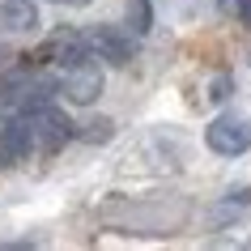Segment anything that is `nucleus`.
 I'll list each match as a JSON object with an SVG mask.
<instances>
[{
  "label": "nucleus",
  "instance_id": "nucleus-1",
  "mask_svg": "<svg viewBox=\"0 0 251 251\" xmlns=\"http://www.w3.org/2000/svg\"><path fill=\"white\" fill-rule=\"evenodd\" d=\"M26 115H30V132H34V153H47V158H51V153H60V149L77 136V124L51 102L30 106Z\"/></svg>",
  "mask_w": 251,
  "mask_h": 251
},
{
  "label": "nucleus",
  "instance_id": "nucleus-2",
  "mask_svg": "<svg viewBox=\"0 0 251 251\" xmlns=\"http://www.w3.org/2000/svg\"><path fill=\"white\" fill-rule=\"evenodd\" d=\"M204 145L222 158H238L251 149V119L247 115H217L204 128Z\"/></svg>",
  "mask_w": 251,
  "mask_h": 251
},
{
  "label": "nucleus",
  "instance_id": "nucleus-3",
  "mask_svg": "<svg viewBox=\"0 0 251 251\" xmlns=\"http://www.w3.org/2000/svg\"><path fill=\"white\" fill-rule=\"evenodd\" d=\"M85 43H90V55H98V60H106V64H115V68L136 60V39L119 26H106V22L85 30Z\"/></svg>",
  "mask_w": 251,
  "mask_h": 251
},
{
  "label": "nucleus",
  "instance_id": "nucleus-4",
  "mask_svg": "<svg viewBox=\"0 0 251 251\" xmlns=\"http://www.w3.org/2000/svg\"><path fill=\"white\" fill-rule=\"evenodd\" d=\"M30 60L43 64V68H73V64H81V60H90V43H85V34H77V30H60V34H51Z\"/></svg>",
  "mask_w": 251,
  "mask_h": 251
},
{
  "label": "nucleus",
  "instance_id": "nucleus-5",
  "mask_svg": "<svg viewBox=\"0 0 251 251\" xmlns=\"http://www.w3.org/2000/svg\"><path fill=\"white\" fill-rule=\"evenodd\" d=\"M34 153V132H30L26 111H9L0 119V166H17Z\"/></svg>",
  "mask_w": 251,
  "mask_h": 251
},
{
  "label": "nucleus",
  "instance_id": "nucleus-6",
  "mask_svg": "<svg viewBox=\"0 0 251 251\" xmlns=\"http://www.w3.org/2000/svg\"><path fill=\"white\" fill-rule=\"evenodd\" d=\"M60 94H64L73 106H94V102H98V94H102V68L94 64V60H81V64L64 68Z\"/></svg>",
  "mask_w": 251,
  "mask_h": 251
},
{
  "label": "nucleus",
  "instance_id": "nucleus-7",
  "mask_svg": "<svg viewBox=\"0 0 251 251\" xmlns=\"http://www.w3.org/2000/svg\"><path fill=\"white\" fill-rule=\"evenodd\" d=\"M39 26L34 0H0V34H30Z\"/></svg>",
  "mask_w": 251,
  "mask_h": 251
},
{
  "label": "nucleus",
  "instance_id": "nucleus-8",
  "mask_svg": "<svg viewBox=\"0 0 251 251\" xmlns=\"http://www.w3.org/2000/svg\"><path fill=\"white\" fill-rule=\"evenodd\" d=\"M247 204H251V187H238V192H230V196H222L213 204L209 222L213 226H230V222H238V217L247 213Z\"/></svg>",
  "mask_w": 251,
  "mask_h": 251
},
{
  "label": "nucleus",
  "instance_id": "nucleus-9",
  "mask_svg": "<svg viewBox=\"0 0 251 251\" xmlns=\"http://www.w3.org/2000/svg\"><path fill=\"white\" fill-rule=\"evenodd\" d=\"M128 26H132V34H149V26H153V0H128Z\"/></svg>",
  "mask_w": 251,
  "mask_h": 251
},
{
  "label": "nucleus",
  "instance_id": "nucleus-10",
  "mask_svg": "<svg viewBox=\"0 0 251 251\" xmlns=\"http://www.w3.org/2000/svg\"><path fill=\"white\" fill-rule=\"evenodd\" d=\"M77 136H81V141H90V145H106V141L115 136V124H111V119H90V124H81V128H77Z\"/></svg>",
  "mask_w": 251,
  "mask_h": 251
},
{
  "label": "nucleus",
  "instance_id": "nucleus-11",
  "mask_svg": "<svg viewBox=\"0 0 251 251\" xmlns=\"http://www.w3.org/2000/svg\"><path fill=\"white\" fill-rule=\"evenodd\" d=\"M238 22L251 30V0H238Z\"/></svg>",
  "mask_w": 251,
  "mask_h": 251
},
{
  "label": "nucleus",
  "instance_id": "nucleus-12",
  "mask_svg": "<svg viewBox=\"0 0 251 251\" xmlns=\"http://www.w3.org/2000/svg\"><path fill=\"white\" fill-rule=\"evenodd\" d=\"M64 4H73V9H85V4H90V0H64Z\"/></svg>",
  "mask_w": 251,
  "mask_h": 251
}]
</instances>
